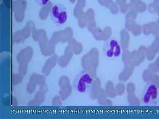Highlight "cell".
I'll list each match as a JSON object with an SVG mask.
<instances>
[{"label": "cell", "mask_w": 159, "mask_h": 119, "mask_svg": "<svg viewBox=\"0 0 159 119\" xmlns=\"http://www.w3.org/2000/svg\"><path fill=\"white\" fill-rule=\"evenodd\" d=\"M93 82V79L89 74L85 71H80L73 79V88L78 93H87L90 90Z\"/></svg>", "instance_id": "6da1fadb"}, {"label": "cell", "mask_w": 159, "mask_h": 119, "mask_svg": "<svg viewBox=\"0 0 159 119\" xmlns=\"http://www.w3.org/2000/svg\"><path fill=\"white\" fill-rule=\"evenodd\" d=\"M159 99V90L157 86L154 82H148L142 92V104L147 106H157L158 104Z\"/></svg>", "instance_id": "7a4b0ae2"}, {"label": "cell", "mask_w": 159, "mask_h": 119, "mask_svg": "<svg viewBox=\"0 0 159 119\" xmlns=\"http://www.w3.org/2000/svg\"><path fill=\"white\" fill-rule=\"evenodd\" d=\"M50 17L53 22L57 27L64 26L68 20L66 7L61 3L55 4L51 8Z\"/></svg>", "instance_id": "3957f363"}, {"label": "cell", "mask_w": 159, "mask_h": 119, "mask_svg": "<svg viewBox=\"0 0 159 119\" xmlns=\"http://www.w3.org/2000/svg\"><path fill=\"white\" fill-rule=\"evenodd\" d=\"M102 51L104 56L110 59L118 58L122 53V49L119 42L114 39L109 40L104 43Z\"/></svg>", "instance_id": "277c9868"}, {"label": "cell", "mask_w": 159, "mask_h": 119, "mask_svg": "<svg viewBox=\"0 0 159 119\" xmlns=\"http://www.w3.org/2000/svg\"><path fill=\"white\" fill-rule=\"evenodd\" d=\"M50 1V0H34L35 3L39 6H46L49 3Z\"/></svg>", "instance_id": "5b68a950"}]
</instances>
